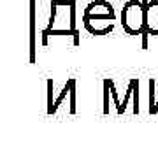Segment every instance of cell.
<instances>
[{
    "mask_svg": "<svg viewBox=\"0 0 158 158\" xmlns=\"http://www.w3.org/2000/svg\"><path fill=\"white\" fill-rule=\"evenodd\" d=\"M146 34L158 35V0H149L146 4Z\"/></svg>",
    "mask_w": 158,
    "mask_h": 158,
    "instance_id": "277c9868",
    "label": "cell"
},
{
    "mask_svg": "<svg viewBox=\"0 0 158 158\" xmlns=\"http://www.w3.org/2000/svg\"><path fill=\"white\" fill-rule=\"evenodd\" d=\"M121 25L130 35L146 32V6L139 0H128L121 9Z\"/></svg>",
    "mask_w": 158,
    "mask_h": 158,
    "instance_id": "7a4b0ae2",
    "label": "cell"
},
{
    "mask_svg": "<svg viewBox=\"0 0 158 158\" xmlns=\"http://www.w3.org/2000/svg\"><path fill=\"white\" fill-rule=\"evenodd\" d=\"M102 6H104V0H95V2H91L90 6L85 9V16H83V23L85 25H91L93 21H107L113 25L114 18V7L111 6L109 9H106L104 12H100Z\"/></svg>",
    "mask_w": 158,
    "mask_h": 158,
    "instance_id": "3957f363",
    "label": "cell"
},
{
    "mask_svg": "<svg viewBox=\"0 0 158 158\" xmlns=\"http://www.w3.org/2000/svg\"><path fill=\"white\" fill-rule=\"evenodd\" d=\"M149 113H151V114H156L158 113V98L153 102L151 106H149Z\"/></svg>",
    "mask_w": 158,
    "mask_h": 158,
    "instance_id": "8992f818",
    "label": "cell"
},
{
    "mask_svg": "<svg viewBox=\"0 0 158 158\" xmlns=\"http://www.w3.org/2000/svg\"><path fill=\"white\" fill-rule=\"evenodd\" d=\"M49 35H74V44H79L76 30V2L74 0H53L51 2L49 25L42 30V44H48Z\"/></svg>",
    "mask_w": 158,
    "mask_h": 158,
    "instance_id": "6da1fadb",
    "label": "cell"
},
{
    "mask_svg": "<svg viewBox=\"0 0 158 158\" xmlns=\"http://www.w3.org/2000/svg\"><path fill=\"white\" fill-rule=\"evenodd\" d=\"M137 86H139V81H137V79H132V81H130V85H128V91H127V97H125V98H123V102H121V107H119V113H123V111H125V107H127V100H128V97L132 95L134 91H135V88H137Z\"/></svg>",
    "mask_w": 158,
    "mask_h": 158,
    "instance_id": "5b68a950",
    "label": "cell"
}]
</instances>
